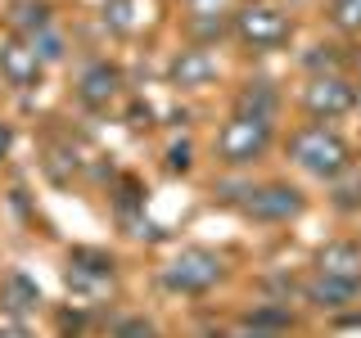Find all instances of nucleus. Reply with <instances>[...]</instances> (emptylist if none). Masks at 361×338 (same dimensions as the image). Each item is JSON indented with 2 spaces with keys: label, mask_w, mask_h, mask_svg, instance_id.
Returning <instances> with one entry per match:
<instances>
[{
  "label": "nucleus",
  "mask_w": 361,
  "mask_h": 338,
  "mask_svg": "<svg viewBox=\"0 0 361 338\" xmlns=\"http://www.w3.org/2000/svg\"><path fill=\"white\" fill-rule=\"evenodd\" d=\"M357 298V284H353V280H316V284H312V302H316V307H348V302H353Z\"/></svg>",
  "instance_id": "obj_11"
},
{
  "label": "nucleus",
  "mask_w": 361,
  "mask_h": 338,
  "mask_svg": "<svg viewBox=\"0 0 361 338\" xmlns=\"http://www.w3.org/2000/svg\"><path fill=\"white\" fill-rule=\"evenodd\" d=\"M330 14L343 32H361V0H334Z\"/></svg>",
  "instance_id": "obj_13"
},
{
  "label": "nucleus",
  "mask_w": 361,
  "mask_h": 338,
  "mask_svg": "<svg viewBox=\"0 0 361 338\" xmlns=\"http://www.w3.org/2000/svg\"><path fill=\"white\" fill-rule=\"evenodd\" d=\"M240 113H248V118H262V122H271V118H276V90H271L267 82L248 86L244 95H240Z\"/></svg>",
  "instance_id": "obj_12"
},
{
  "label": "nucleus",
  "mask_w": 361,
  "mask_h": 338,
  "mask_svg": "<svg viewBox=\"0 0 361 338\" xmlns=\"http://www.w3.org/2000/svg\"><path fill=\"white\" fill-rule=\"evenodd\" d=\"M316 270L325 280H361V248L357 244H325L321 257H316Z\"/></svg>",
  "instance_id": "obj_8"
},
{
  "label": "nucleus",
  "mask_w": 361,
  "mask_h": 338,
  "mask_svg": "<svg viewBox=\"0 0 361 338\" xmlns=\"http://www.w3.org/2000/svg\"><path fill=\"white\" fill-rule=\"evenodd\" d=\"M190 5H195L199 14H217V0H190Z\"/></svg>",
  "instance_id": "obj_17"
},
{
  "label": "nucleus",
  "mask_w": 361,
  "mask_h": 338,
  "mask_svg": "<svg viewBox=\"0 0 361 338\" xmlns=\"http://www.w3.org/2000/svg\"><path fill=\"white\" fill-rule=\"evenodd\" d=\"M248 194L253 199L244 203V212L257 221H289L302 212V194L289 185H262V189H248Z\"/></svg>",
  "instance_id": "obj_5"
},
{
  "label": "nucleus",
  "mask_w": 361,
  "mask_h": 338,
  "mask_svg": "<svg viewBox=\"0 0 361 338\" xmlns=\"http://www.w3.org/2000/svg\"><path fill=\"white\" fill-rule=\"evenodd\" d=\"M0 73L9 86H32L41 77V54L32 50V41H5L0 45Z\"/></svg>",
  "instance_id": "obj_7"
},
{
  "label": "nucleus",
  "mask_w": 361,
  "mask_h": 338,
  "mask_svg": "<svg viewBox=\"0 0 361 338\" xmlns=\"http://www.w3.org/2000/svg\"><path fill=\"white\" fill-rule=\"evenodd\" d=\"M172 77L176 86H208L217 77V59H212V50H180Z\"/></svg>",
  "instance_id": "obj_9"
},
{
  "label": "nucleus",
  "mask_w": 361,
  "mask_h": 338,
  "mask_svg": "<svg viewBox=\"0 0 361 338\" xmlns=\"http://www.w3.org/2000/svg\"><path fill=\"white\" fill-rule=\"evenodd\" d=\"M357 104H361V95H357Z\"/></svg>",
  "instance_id": "obj_19"
},
{
  "label": "nucleus",
  "mask_w": 361,
  "mask_h": 338,
  "mask_svg": "<svg viewBox=\"0 0 361 338\" xmlns=\"http://www.w3.org/2000/svg\"><path fill=\"white\" fill-rule=\"evenodd\" d=\"M307 108L316 113V118H338V113H348L357 104V95H353V86L343 82V77H312V86H307Z\"/></svg>",
  "instance_id": "obj_6"
},
{
  "label": "nucleus",
  "mask_w": 361,
  "mask_h": 338,
  "mask_svg": "<svg viewBox=\"0 0 361 338\" xmlns=\"http://www.w3.org/2000/svg\"><path fill=\"white\" fill-rule=\"evenodd\" d=\"M267 144H271V122L248 118V113H235L217 135V154H221V163H231V167H244V163H253V158H262Z\"/></svg>",
  "instance_id": "obj_2"
},
{
  "label": "nucleus",
  "mask_w": 361,
  "mask_h": 338,
  "mask_svg": "<svg viewBox=\"0 0 361 338\" xmlns=\"http://www.w3.org/2000/svg\"><path fill=\"white\" fill-rule=\"evenodd\" d=\"M0 338H32L18 320H0Z\"/></svg>",
  "instance_id": "obj_16"
},
{
  "label": "nucleus",
  "mask_w": 361,
  "mask_h": 338,
  "mask_svg": "<svg viewBox=\"0 0 361 338\" xmlns=\"http://www.w3.org/2000/svg\"><path fill=\"white\" fill-rule=\"evenodd\" d=\"M235 32L253 45V50H271V45H280L289 37V23L280 9H267V5H248L240 18H235Z\"/></svg>",
  "instance_id": "obj_4"
},
{
  "label": "nucleus",
  "mask_w": 361,
  "mask_h": 338,
  "mask_svg": "<svg viewBox=\"0 0 361 338\" xmlns=\"http://www.w3.org/2000/svg\"><path fill=\"white\" fill-rule=\"evenodd\" d=\"M9 298H14L18 311H27V307L41 302V293H37V284H27V275H14V280H9Z\"/></svg>",
  "instance_id": "obj_14"
},
{
  "label": "nucleus",
  "mask_w": 361,
  "mask_h": 338,
  "mask_svg": "<svg viewBox=\"0 0 361 338\" xmlns=\"http://www.w3.org/2000/svg\"><path fill=\"white\" fill-rule=\"evenodd\" d=\"M5 149H9V127L0 122V158H5Z\"/></svg>",
  "instance_id": "obj_18"
},
{
  "label": "nucleus",
  "mask_w": 361,
  "mask_h": 338,
  "mask_svg": "<svg viewBox=\"0 0 361 338\" xmlns=\"http://www.w3.org/2000/svg\"><path fill=\"white\" fill-rule=\"evenodd\" d=\"M113 95H118V68L90 63L82 73V99H86V104H109Z\"/></svg>",
  "instance_id": "obj_10"
},
{
  "label": "nucleus",
  "mask_w": 361,
  "mask_h": 338,
  "mask_svg": "<svg viewBox=\"0 0 361 338\" xmlns=\"http://www.w3.org/2000/svg\"><path fill=\"white\" fill-rule=\"evenodd\" d=\"M167 289H180V293H203L221 280V257L208 253V248H185L180 257H172V266L163 270Z\"/></svg>",
  "instance_id": "obj_3"
},
{
  "label": "nucleus",
  "mask_w": 361,
  "mask_h": 338,
  "mask_svg": "<svg viewBox=\"0 0 361 338\" xmlns=\"http://www.w3.org/2000/svg\"><path fill=\"white\" fill-rule=\"evenodd\" d=\"M118 338H154V325H145V320H122V325H118Z\"/></svg>",
  "instance_id": "obj_15"
},
{
  "label": "nucleus",
  "mask_w": 361,
  "mask_h": 338,
  "mask_svg": "<svg viewBox=\"0 0 361 338\" xmlns=\"http://www.w3.org/2000/svg\"><path fill=\"white\" fill-rule=\"evenodd\" d=\"M289 154H293V163H298L302 172H312L321 180H330V176H338L348 167V144L338 140L330 127H302L289 140Z\"/></svg>",
  "instance_id": "obj_1"
}]
</instances>
